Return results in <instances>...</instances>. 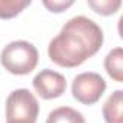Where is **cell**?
<instances>
[{
  "label": "cell",
  "instance_id": "obj_1",
  "mask_svg": "<svg viewBox=\"0 0 123 123\" xmlns=\"http://www.w3.org/2000/svg\"><path fill=\"white\" fill-rule=\"evenodd\" d=\"M104 41L103 29L87 16H74L51 39L48 55L59 67L74 68L96 55Z\"/></svg>",
  "mask_w": 123,
  "mask_h": 123
},
{
  "label": "cell",
  "instance_id": "obj_2",
  "mask_svg": "<svg viewBox=\"0 0 123 123\" xmlns=\"http://www.w3.org/2000/svg\"><path fill=\"white\" fill-rule=\"evenodd\" d=\"M39 52L36 46L28 41H13L7 43L0 54V62L12 74L25 75L38 65Z\"/></svg>",
  "mask_w": 123,
  "mask_h": 123
},
{
  "label": "cell",
  "instance_id": "obj_3",
  "mask_svg": "<svg viewBox=\"0 0 123 123\" xmlns=\"http://www.w3.org/2000/svg\"><path fill=\"white\" fill-rule=\"evenodd\" d=\"M39 114V103L28 88H18L12 91L6 100V122L25 120L35 122Z\"/></svg>",
  "mask_w": 123,
  "mask_h": 123
},
{
  "label": "cell",
  "instance_id": "obj_4",
  "mask_svg": "<svg viewBox=\"0 0 123 123\" xmlns=\"http://www.w3.org/2000/svg\"><path fill=\"white\" fill-rule=\"evenodd\" d=\"M71 90L77 101L90 106L97 103L103 96V93L106 91V81L100 74L87 71L78 74L74 78Z\"/></svg>",
  "mask_w": 123,
  "mask_h": 123
},
{
  "label": "cell",
  "instance_id": "obj_5",
  "mask_svg": "<svg viewBox=\"0 0 123 123\" xmlns=\"http://www.w3.org/2000/svg\"><path fill=\"white\" fill-rule=\"evenodd\" d=\"M32 83L36 93L45 100H51V98H56L59 96H62L67 88L65 77L49 68L39 71L33 77Z\"/></svg>",
  "mask_w": 123,
  "mask_h": 123
},
{
  "label": "cell",
  "instance_id": "obj_6",
  "mask_svg": "<svg viewBox=\"0 0 123 123\" xmlns=\"http://www.w3.org/2000/svg\"><path fill=\"white\" fill-rule=\"evenodd\" d=\"M103 117L107 123H123V91L116 90L103 106Z\"/></svg>",
  "mask_w": 123,
  "mask_h": 123
},
{
  "label": "cell",
  "instance_id": "obj_7",
  "mask_svg": "<svg viewBox=\"0 0 123 123\" xmlns=\"http://www.w3.org/2000/svg\"><path fill=\"white\" fill-rule=\"evenodd\" d=\"M104 68L114 81H123V51L120 46L111 49L107 54V56L104 58Z\"/></svg>",
  "mask_w": 123,
  "mask_h": 123
},
{
  "label": "cell",
  "instance_id": "obj_8",
  "mask_svg": "<svg viewBox=\"0 0 123 123\" xmlns=\"http://www.w3.org/2000/svg\"><path fill=\"white\" fill-rule=\"evenodd\" d=\"M45 123H86V119L78 110L68 106H62L52 110L48 114Z\"/></svg>",
  "mask_w": 123,
  "mask_h": 123
},
{
  "label": "cell",
  "instance_id": "obj_9",
  "mask_svg": "<svg viewBox=\"0 0 123 123\" xmlns=\"http://www.w3.org/2000/svg\"><path fill=\"white\" fill-rule=\"evenodd\" d=\"M31 5V0H0V19H10Z\"/></svg>",
  "mask_w": 123,
  "mask_h": 123
},
{
  "label": "cell",
  "instance_id": "obj_10",
  "mask_svg": "<svg viewBox=\"0 0 123 123\" xmlns=\"http://www.w3.org/2000/svg\"><path fill=\"white\" fill-rule=\"evenodd\" d=\"M122 2L120 0H98V2H94V0H88V6L91 9H94L98 15H113L119 7H120Z\"/></svg>",
  "mask_w": 123,
  "mask_h": 123
},
{
  "label": "cell",
  "instance_id": "obj_11",
  "mask_svg": "<svg viewBox=\"0 0 123 123\" xmlns=\"http://www.w3.org/2000/svg\"><path fill=\"white\" fill-rule=\"evenodd\" d=\"M73 3H74L73 0H68V2H64V0H54V2H51V0H43V6L48 7L51 12H55V13L62 12L64 9L70 7Z\"/></svg>",
  "mask_w": 123,
  "mask_h": 123
},
{
  "label": "cell",
  "instance_id": "obj_12",
  "mask_svg": "<svg viewBox=\"0 0 123 123\" xmlns=\"http://www.w3.org/2000/svg\"><path fill=\"white\" fill-rule=\"evenodd\" d=\"M6 123H35V122H25V120H9Z\"/></svg>",
  "mask_w": 123,
  "mask_h": 123
}]
</instances>
